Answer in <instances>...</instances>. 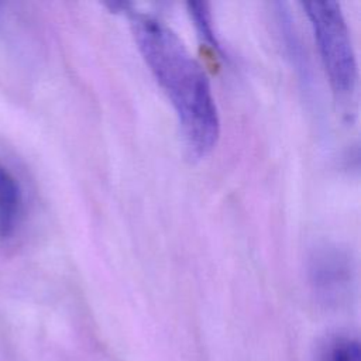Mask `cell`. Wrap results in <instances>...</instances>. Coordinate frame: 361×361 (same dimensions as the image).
<instances>
[{"label":"cell","instance_id":"6da1fadb","mask_svg":"<svg viewBox=\"0 0 361 361\" xmlns=\"http://www.w3.org/2000/svg\"><path fill=\"white\" fill-rule=\"evenodd\" d=\"M128 17L137 47L175 110L189 155L206 157L217 144L220 120L204 69L161 20L133 10Z\"/></svg>","mask_w":361,"mask_h":361},{"label":"cell","instance_id":"7a4b0ae2","mask_svg":"<svg viewBox=\"0 0 361 361\" xmlns=\"http://www.w3.org/2000/svg\"><path fill=\"white\" fill-rule=\"evenodd\" d=\"M319 54L338 100L347 102L357 87V61L350 31L336 1L303 3Z\"/></svg>","mask_w":361,"mask_h":361},{"label":"cell","instance_id":"3957f363","mask_svg":"<svg viewBox=\"0 0 361 361\" xmlns=\"http://www.w3.org/2000/svg\"><path fill=\"white\" fill-rule=\"evenodd\" d=\"M310 281L314 290L327 302L338 300L351 282L350 258L337 248L324 247L310 258Z\"/></svg>","mask_w":361,"mask_h":361},{"label":"cell","instance_id":"277c9868","mask_svg":"<svg viewBox=\"0 0 361 361\" xmlns=\"http://www.w3.org/2000/svg\"><path fill=\"white\" fill-rule=\"evenodd\" d=\"M21 190L14 175L0 162V240L8 238L17 224Z\"/></svg>","mask_w":361,"mask_h":361},{"label":"cell","instance_id":"5b68a950","mask_svg":"<svg viewBox=\"0 0 361 361\" xmlns=\"http://www.w3.org/2000/svg\"><path fill=\"white\" fill-rule=\"evenodd\" d=\"M320 361H361L360 341L347 336L334 337L324 345Z\"/></svg>","mask_w":361,"mask_h":361},{"label":"cell","instance_id":"8992f818","mask_svg":"<svg viewBox=\"0 0 361 361\" xmlns=\"http://www.w3.org/2000/svg\"><path fill=\"white\" fill-rule=\"evenodd\" d=\"M189 13L195 21V25L199 31V35L212 47L213 49H220V45L216 39V35L210 23V13L206 3H189Z\"/></svg>","mask_w":361,"mask_h":361}]
</instances>
